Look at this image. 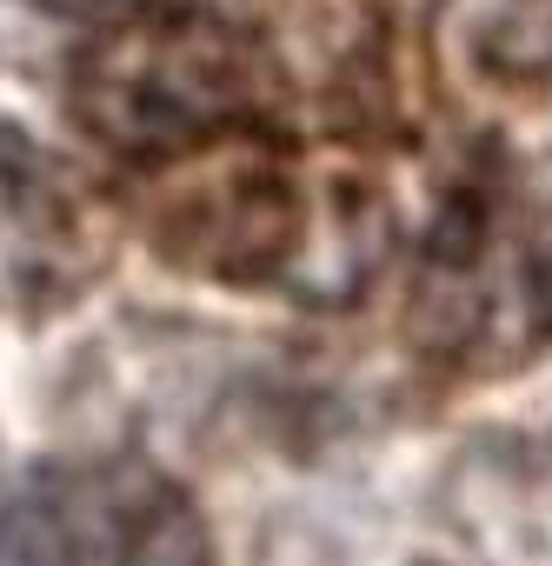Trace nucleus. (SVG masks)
<instances>
[{
  "label": "nucleus",
  "mask_w": 552,
  "mask_h": 566,
  "mask_svg": "<svg viewBox=\"0 0 552 566\" xmlns=\"http://www.w3.org/2000/svg\"><path fill=\"white\" fill-rule=\"evenodd\" d=\"M74 120L127 160H187L273 114L253 21L206 0H127L67 61Z\"/></svg>",
  "instance_id": "1"
},
{
  "label": "nucleus",
  "mask_w": 552,
  "mask_h": 566,
  "mask_svg": "<svg viewBox=\"0 0 552 566\" xmlns=\"http://www.w3.org/2000/svg\"><path fill=\"white\" fill-rule=\"evenodd\" d=\"M253 41L273 81V107L294 101L353 134L386 101V21L373 0H259Z\"/></svg>",
  "instance_id": "5"
},
{
  "label": "nucleus",
  "mask_w": 552,
  "mask_h": 566,
  "mask_svg": "<svg viewBox=\"0 0 552 566\" xmlns=\"http://www.w3.org/2000/svg\"><path fill=\"white\" fill-rule=\"evenodd\" d=\"M0 566H213V533L167 473L107 467L0 520Z\"/></svg>",
  "instance_id": "3"
},
{
  "label": "nucleus",
  "mask_w": 552,
  "mask_h": 566,
  "mask_svg": "<svg viewBox=\"0 0 552 566\" xmlns=\"http://www.w3.org/2000/svg\"><path fill=\"white\" fill-rule=\"evenodd\" d=\"M120 213L74 160L0 120V307L54 314L107 273Z\"/></svg>",
  "instance_id": "4"
},
{
  "label": "nucleus",
  "mask_w": 552,
  "mask_h": 566,
  "mask_svg": "<svg viewBox=\"0 0 552 566\" xmlns=\"http://www.w3.org/2000/svg\"><path fill=\"white\" fill-rule=\"evenodd\" d=\"M492 240H499V200L486 180H453L439 213H433V233H426V266L433 273H479L492 260Z\"/></svg>",
  "instance_id": "6"
},
{
  "label": "nucleus",
  "mask_w": 552,
  "mask_h": 566,
  "mask_svg": "<svg viewBox=\"0 0 552 566\" xmlns=\"http://www.w3.org/2000/svg\"><path fill=\"white\" fill-rule=\"evenodd\" d=\"M187 167L193 174L173 187V200L153 220L160 260L187 273H213L226 287H280L307 266L314 233L327 220L333 174L307 187L273 154H226V160L187 154Z\"/></svg>",
  "instance_id": "2"
},
{
  "label": "nucleus",
  "mask_w": 552,
  "mask_h": 566,
  "mask_svg": "<svg viewBox=\"0 0 552 566\" xmlns=\"http://www.w3.org/2000/svg\"><path fill=\"white\" fill-rule=\"evenodd\" d=\"M486 74L499 81H552V0H506L479 34Z\"/></svg>",
  "instance_id": "7"
}]
</instances>
